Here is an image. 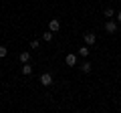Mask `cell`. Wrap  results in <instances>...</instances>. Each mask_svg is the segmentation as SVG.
<instances>
[{
	"instance_id": "cell-1",
	"label": "cell",
	"mask_w": 121,
	"mask_h": 113,
	"mask_svg": "<svg viewBox=\"0 0 121 113\" xmlns=\"http://www.w3.org/2000/svg\"><path fill=\"white\" fill-rule=\"evenodd\" d=\"M39 81H40L43 87H51V85H52V75H51V73H43Z\"/></svg>"
},
{
	"instance_id": "cell-2",
	"label": "cell",
	"mask_w": 121,
	"mask_h": 113,
	"mask_svg": "<svg viewBox=\"0 0 121 113\" xmlns=\"http://www.w3.org/2000/svg\"><path fill=\"white\" fill-rule=\"evenodd\" d=\"M83 39H85V44H95V40H97V36H95V32H85L83 35Z\"/></svg>"
},
{
	"instance_id": "cell-3",
	"label": "cell",
	"mask_w": 121,
	"mask_h": 113,
	"mask_svg": "<svg viewBox=\"0 0 121 113\" xmlns=\"http://www.w3.org/2000/svg\"><path fill=\"white\" fill-rule=\"evenodd\" d=\"M65 63H67L69 67H75V65H77V55H73V52H69V55L65 56Z\"/></svg>"
},
{
	"instance_id": "cell-4",
	"label": "cell",
	"mask_w": 121,
	"mask_h": 113,
	"mask_svg": "<svg viewBox=\"0 0 121 113\" xmlns=\"http://www.w3.org/2000/svg\"><path fill=\"white\" fill-rule=\"evenodd\" d=\"M105 30L107 32H117V22L115 20H107L105 22Z\"/></svg>"
},
{
	"instance_id": "cell-5",
	"label": "cell",
	"mask_w": 121,
	"mask_h": 113,
	"mask_svg": "<svg viewBox=\"0 0 121 113\" xmlns=\"http://www.w3.org/2000/svg\"><path fill=\"white\" fill-rule=\"evenodd\" d=\"M59 28H60V22L56 20V18H52V20L48 22V30H52V32H59Z\"/></svg>"
},
{
	"instance_id": "cell-6",
	"label": "cell",
	"mask_w": 121,
	"mask_h": 113,
	"mask_svg": "<svg viewBox=\"0 0 121 113\" xmlns=\"http://www.w3.org/2000/svg\"><path fill=\"white\" fill-rule=\"evenodd\" d=\"M18 61H20L22 65H24V63H28V61H30V52H28V51H22L20 55H18Z\"/></svg>"
},
{
	"instance_id": "cell-7",
	"label": "cell",
	"mask_w": 121,
	"mask_h": 113,
	"mask_svg": "<svg viewBox=\"0 0 121 113\" xmlns=\"http://www.w3.org/2000/svg\"><path fill=\"white\" fill-rule=\"evenodd\" d=\"M89 44H83L81 48H79V56H83V59H87V56H89Z\"/></svg>"
},
{
	"instance_id": "cell-8",
	"label": "cell",
	"mask_w": 121,
	"mask_h": 113,
	"mask_svg": "<svg viewBox=\"0 0 121 113\" xmlns=\"http://www.w3.org/2000/svg\"><path fill=\"white\" fill-rule=\"evenodd\" d=\"M20 71H22V75H26V77H28V75L32 73V65H30V63H24Z\"/></svg>"
},
{
	"instance_id": "cell-9",
	"label": "cell",
	"mask_w": 121,
	"mask_h": 113,
	"mask_svg": "<svg viewBox=\"0 0 121 113\" xmlns=\"http://www.w3.org/2000/svg\"><path fill=\"white\" fill-rule=\"evenodd\" d=\"M79 69H81V71H83V73H91V69H93V65H91V63H89V61H85V63H83V65H81V67H79Z\"/></svg>"
},
{
	"instance_id": "cell-10",
	"label": "cell",
	"mask_w": 121,
	"mask_h": 113,
	"mask_svg": "<svg viewBox=\"0 0 121 113\" xmlns=\"http://www.w3.org/2000/svg\"><path fill=\"white\" fill-rule=\"evenodd\" d=\"M103 16H105V18H113V16H115V10H113L111 6H107V8L103 10Z\"/></svg>"
},
{
	"instance_id": "cell-11",
	"label": "cell",
	"mask_w": 121,
	"mask_h": 113,
	"mask_svg": "<svg viewBox=\"0 0 121 113\" xmlns=\"http://www.w3.org/2000/svg\"><path fill=\"white\" fill-rule=\"evenodd\" d=\"M52 36H55V32H52V30L43 32V40H44V43H51V40H52Z\"/></svg>"
},
{
	"instance_id": "cell-12",
	"label": "cell",
	"mask_w": 121,
	"mask_h": 113,
	"mask_svg": "<svg viewBox=\"0 0 121 113\" xmlns=\"http://www.w3.org/2000/svg\"><path fill=\"white\" fill-rule=\"evenodd\" d=\"M39 47H40V40L39 39H32V40H30V48H32V51H39Z\"/></svg>"
},
{
	"instance_id": "cell-13",
	"label": "cell",
	"mask_w": 121,
	"mask_h": 113,
	"mask_svg": "<svg viewBox=\"0 0 121 113\" xmlns=\"http://www.w3.org/2000/svg\"><path fill=\"white\" fill-rule=\"evenodd\" d=\"M6 55H8V48H6L4 44H0V59H4Z\"/></svg>"
},
{
	"instance_id": "cell-14",
	"label": "cell",
	"mask_w": 121,
	"mask_h": 113,
	"mask_svg": "<svg viewBox=\"0 0 121 113\" xmlns=\"http://www.w3.org/2000/svg\"><path fill=\"white\" fill-rule=\"evenodd\" d=\"M117 22H121V10L117 12Z\"/></svg>"
}]
</instances>
